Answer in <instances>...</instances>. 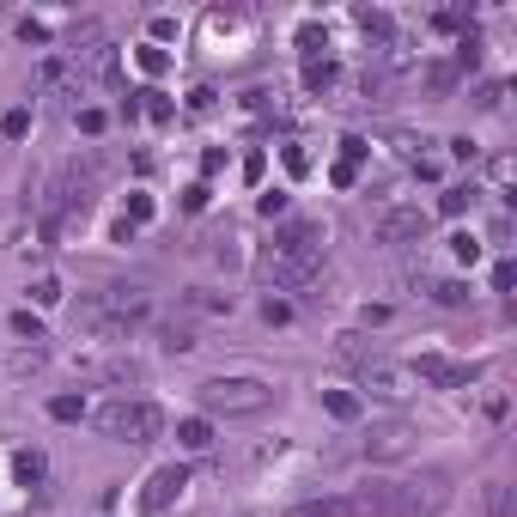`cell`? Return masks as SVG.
I'll list each match as a JSON object with an SVG mask.
<instances>
[{
  "label": "cell",
  "mask_w": 517,
  "mask_h": 517,
  "mask_svg": "<svg viewBox=\"0 0 517 517\" xmlns=\"http://www.w3.org/2000/svg\"><path fill=\"white\" fill-rule=\"evenodd\" d=\"M317 268H323V226H311V219H292V226L274 238V250L262 256L268 286H305Z\"/></svg>",
  "instance_id": "6da1fadb"
},
{
  "label": "cell",
  "mask_w": 517,
  "mask_h": 517,
  "mask_svg": "<svg viewBox=\"0 0 517 517\" xmlns=\"http://www.w3.org/2000/svg\"><path fill=\"white\" fill-rule=\"evenodd\" d=\"M195 396H201V414L207 420H250V414H268L274 384H262V378H213Z\"/></svg>",
  "instance_id": "7a4b0ae2"
},
{
  "label": "cell",
  "mask_w": 517,
  "mask_h": 517,
  "mask_svg": "<svg viewBox=\"0 0 517 517\" xmlns=\"http://www.w3.org/2000/svg\"><path fill=\"white\" fill-rule=\"evenodd\" d=\"M146 311H153V299H146L140 286H104L98 299L80 305V323H86L92 335H128Z\"/></svg>",
  "instance_id": "3957f363"
},
{
  "label": "cell",
  "mask_w": 517,
  "mask_h": 517,
  "mask_svg": "<svg viewBox=\"0 0 517 517\" xmlns=\"http://www.w3.org/2000/svg\"><path fill=\"white\" fill-rule=\"evenodd\" d=\"M98 432L116 438V445H153V438L165 432V414H159L153 402H128V396H116V402L98 408Z\"/></svg>",
  "instance_id": "277c9868"
},
{
  "label": "cell",
  "mask_w": 517,
  "mask_h": 517,
  "mask_svg": "<svg viewBox=\"0 0 517 517\" xmlns=\"http://www.w3.org/2000/svg\"><path fill=\"white\" fill-rule=\"evenodd\" d=\"M451 499L445 475L426 481H378V517H438V505Z\"/></svg>",
  "instance_id": "5b68a950"
},
{
  "label": "cell",
  "mask_w": 517,
  "mask_h": 517,
  "mask_svg": "<svg viewBox=\"0 0 517 517\" xmlns=\"http://www.w3.org/2000/svg\"><path fill=\"white\" fill-rule=\"evenodd\" d=\"M341 353L353 359L359 384L372 390V396H384V402H408V396H414V378H408V365H396V359H384V353H365V347H353V335H347V347H341Z\"/></svg>",
  "instance_id": "8992f818"
},
{
  "label": "cell",
  "mask_w": 517,
  "mask_h": 517,
  "mask_svg": "<svg viewBox=\"0 0 517 517\" xmlns=\"http://www.w3.org/2000/svg\"><path fill=\"white\" fill-rule=\"evenodd\" d=\"M408 378H414V384H432V390H469V384L481 378V365H457V359H445V353H420V359L408 365Z\"/></svg>",
  "instance_id": "52a82bcc"
},
{
  "label": "cell",
  "mask_w": 517,
  "mask_h": 517,
  "mask_svg": "<svg viewBox=\"0 0 517 517\" xmlns=\"http://www.w3.org/2000/svg\"><path fill=\"white\" fill-rule=\"evenodd\" d=\"M92 189H98V165H67L55 183H49V213H73V207H92Z\"/></svg>",
  "instance_id": "ba28073f"
},
{
  "label": "cell",
  "mask_w": 517,
  "mask_h": 517,
  "mask_svg": "<svg viewBox=\"0 0 517 517\" xmlns=\"http://www.w3.org/2000/svg\"><path fill=\"white\" fill-rule=\"evenodd\" d=\"M426 232H432V213H420V207H390L378 219V244H390V250L426 244Z\"/></svg>",
  "instance_id": "9c48e42d"
},
{
  "label": "cell",
  "mask_w": 517,
  "mask_h": 517,
  "mask_svg": "<svg viewBox=\"0 0 517 517\" xmlns=\"http://www.w3.org/2000/svg\"><path fill=\"white\" fill-rule=\"evenodd\" d=\"M183 487H189V469H183V463H165V469H153V475H146V487H140V511H146V517L171 511V505L183 499Z\"/></svg>",
  "instance_id": "30bf717a"
},
{
  "label": "cell",
  "mask_w": 517,
  "mask_h": 517,
  "mask_svg": "<svg viewBox=\"0 0 517 517\" xmlns=\"http://www.w3.org/2000/svg\"><path fill=\"white\" fill-rule=\"evenodd\" d=\"M408 445H414V426L408 420H384V426H372V438H365V457L390 463V457H408Z\"/></svg>",
  "instance_id": "8fae6325"
},
{
  "label": "cell",
  "mask_w": 517,
  "mask_h": 517,
  "mask_svg": "<svg viewBox=\"0 0 517 517\" xmlns=\"http://www.w3.org/2000/svg\"><path fill=\"white\" fill-rule=\"evenodd\" d=\"M177 445H183V451H207V445H213V420H207V414L177 420Z\"/></svg>",
  "instance_id": "7c38bea8"
},
{
  "label": "cell",
  "mask_w": 517,
  "mask_h": 517,
  "mask_svg": "<svg viewBox=\"0 0 517 517\" xmlns=\"http://www.w3.org/2000/svg\"><path fill=\"white\" fill-rule=\"evenodd\" d=\"M475 201H481V189H475V183H457V189H445V195H438V213H445V219H463Z\"/></svg>",
  "instance_id": "4fadbf2b"
},
{
  "label": "cell",
  "mask_w": 517,
  "mask_h": 517,
  "mask_svg": "<svg viewBox=\"0 0 517 517\" xmlns=\"http://www.w3.org/2000/svg\"><path fill=\"white\" fill-rule=\"evenodd\" d=\"M286 517H353L347 499H299V505H286Z\"/></svg>",
  "instance_id": "5bb4252c"
},
{
  "label": "cell",
  "mask_w": 517,
  "mask_h": 517,
  "mask_svg": "<svg viewBox=\"0 0 517 517\" xmlns=\"http://www.w3.org/2000/svg\"><path fill=\"white\" fill-rule=\"evenodd\" d=\"M329 86H335V61H329V55L305 61V92H329Z\"/></svg>",
  "instance_id": "9a60e30c"
},
{
  "label": "cell",
  "mask_w": 517,
  "mask_h": 517,
  "mask_svg": "<svg viewBox=\"0 0 517 517\" xmlns=\"http://www.w3.org/2000/svg\"><path fill=\"white\" fill-rule=\"evenodd\" d=\"M359 31H365V37H378V43H390L396 25H390V13H378V7H359Z\"/></svg>",
  "instance_id": "2e32d148"
},
{
  "label": "cell",
  "mask_w": 517,
  "mask_h": 517,
  "mask_svg": "<svg viewBox=\"0 0 517 517\" xmlns=\"http://www.w3.org/2000/svg\"><path fill=\"white\" fill-rule=\"evenodd\" d=\"M299 49H305V61L329 55V31H323V25H299Z\"/></svg>",
  "instance_id": "e0dca14e"
},
{
  "label": "cell",
  "mask_w": 517,
  "mask_h": 517,
  "mask_svg": "<svg viewBox=\"0 0 517 517\" xmlns=\"http://www.w3.org/2000/svg\"><path fill=\"white\" fill-rule=\"evenodd\" d=\"M323 408L335 420H359V396H347V390H323Z\"/></svg>",
  "instance_id": "ac0fdd59"
},
{
  "label": "cell",
  "mask_w": 517,
  "mask_h": 517,
  "mask_svg": "<svg viewBox=\"0 0 517 517\" xmlns=\"http://www.w3.org/2000/svg\"><path fill=\"white\" fill-rule=\"evenodd\" d=\"M426 86H432V92H451V86H457V61H432V67H426Z\"/></svg>",
  "instance_id": "d6986e66"
},
{
  "label": "cell",
  "mask_w": 517,
  "mask_h": 517,
  "mask_svg": "<svg viewBox=\"0 0 517 517\" xmlns=\"http://www.w3.org/2000/svg\"><path fill=\"white\" fill-rule=\"evenodd\" d=\"M432 299L457 311V305H469V286H463V280H438V286H432Z\"/></svg>",
  "instance_id": "ffe728a7"
},
{
  "label": "cell",
  "mask_w": 517,
  "mask_h": 517,
  "mask_svg": "<svg viewBox=\"0 0 517 517\" xmlns=\"http://www.w3.org/2000/svg\"><path fill=\"white\" fill-rule=\"evenodd\" d=\"M31 299H37L43 311H49V305H61V280H55V274H43V280H31Z\"/></svg>",
  "instance_id": "44dd1931"
},
{
  "label": "cell",
  "mask_w": 517,
  "mask_h": 517,
  "mask_svg": "<svg viewBox=\"0 0 517 517\" xmlns=\"http://www.w3.org/2000/svg\"><path fill=\"white\" fill-rule=\"evenodd\" d=\"M140 98H146L140 110H146V116H153V122H171V116H177V104H171L165 92H140Z\"/></svg>",
  "instance_id": "7402d4cb"
},
{
  "label": "cell",
  "mask_w": 517,
  "mask_h": 517,
  "mask_svg": "<svg viewBox=\"0 0 517 517\" xmlns=\"http://www.w3.org/2000/svg\"><path fill=\"white\" fill-rule=\"evenodd\" d=\"M49 414H55V420H86V396H55Z\"/></svg>",
  "instance_id": "603a6c76"
},
{
  "label": "cell",
  "mask_w": 517,
  "mask_h": 517,
  "mask_svg": "<svg viewBox=\"0 0 517 517\" xmlns=\"http://www.w3.org/2000/svg\"><path fill=\"white\" fill-rule=\"evenodd\" d=\"M0 134H7V140H25V134H31V110H7V116H0Z\"/></svg>",
  "instance_id": "cb8c5ba5"
},
{
  "label": "cell",
  "mask_w": 517,
  "mask_h": 517,
  "mask_svg": "<svg viewBox=\"0 0 517 517\" xmlns=\"http://www.w3.org/2000/svg\"><path fill=\"white\" fill-rule=\"evenodd\" d=\"M146 219H153V195H128V219H122V226L134 232V226H146Z\"/></svg>",
  "instance_id": "d4e9b609"
},
{
  "label": "cell",
  "mask_w": 517,
  "mask_h": 517,
  "mask_svg": "<svg viewBox=\"0 0 517 517\" xmlns=\"http://www.w3.org/2000/svg\"><path fill=\"white\" fill-rule=\"evenodd\" d=\"M280 159H286L292 177H305V171H311V159H305V146H299V140H286V146H280Z\"/></svg>",
  "instance_id": "484cf974"
},
{
  "label": "cell",
  "mask_w": 517,
  "mask_h": 517,
  "mask_svg": "<svg viewBox=\"0 0 517 517\" xmlns=\"http://www.w3.org/2000/svg\"><path fill=\"white\" fill-rule=\"evenodd\" d=\"M140 67H146V73H165V67H171V55H165L159 43H140Z\"/></svg>",
  "instance_id": "4316f807"
},
{
  "label": "cell",
  "mask_w": 517,
  "mask_h": 517,
  "mask_svg": "<svg viewBox=\"0 0 517 517\" xmlns=\"http://www.w3.org/2000/svg\"><path fill=\"white\" fill-rule=\"evenodd\" d=\"M329 183H335V189H353V183H359V165L335 159V165H329Z\"/></svg>",
  "instance_id": "83f0119b"
},
{
  "label": "cell",
  "mask_w": 517,
  "mask_h": 517,
  "mask_svg": "<svg viewBox=\"0 0 517 517\" xmlns=\"http://www.w3.org/2000/svg\"><path fill=\"white\" fill-rule=\"evenodd\" d=\"M451 256H457V262H469V268H475V262H481V244H475V238H469V232H463V238H451Z\"/></svg>",
  "instance_id": "f1b7e54d"
},
{
  "label": "cell",
  "mask_w": 517,
  "mask_h": 517,
  "mask_svg": "<svg viewBox=\"0 0 517 517\" xmlns=\"http://www.w3.org/2000/svg\"><path fill=\"white\" fill-rule=\"evenodd\" d=\"M365 153H372V146H365V140H359V134H347V140H341V159H347V165H359V159H365Z\"/></svg>",
  "instance_id": "f546056e"
},
{
  "label": "cell",
  "mask_w": 517,
  "mask_h": 517,
  "mask_svg": "<svg viewBox=\"0 0 517 517\" xmlns=\"http://www.w3.org/2000/svg\"><path fill=\"white\" fill-rule=\"evenodd\" d=\"M19 37H25V43H49V25H43V19H19Z\"/></svg>",
  "instance_id": "4dcf8cb0"
},
{
  "label": "cell",
  "mask_w": 517,
  "mask_h": 517,
  "mask_svg": "<svg viewBox=\"0 0 517 517\" xmlns=\"http://www.w3.org/2000/svg\"><path fill=\"white\" fill-rule=\"evenodd\" d=\"M104 122H110V116H104L98 104H86V110H80V128H86V134H104Z\"/></svg>",
  "instance_id": "1f68e13d"
},
{
  "label": "cell",
  "mask_w": 517,
  "mask_h": 517,
  "mask_svg": "<svg viewBox=\"0 0 517 517\" xmlns=\"http://www.w3.org/2000/svg\"><path fill=\"white\" fill-rule=\"evenodd\" d=\"M511 286H517V268H511V262H499V268H493V292H511Z\"/></svg>",
  "instance_id": "d6a6232c"
},
{
  "label": "cell",
  "mask_w": 517,
  "mask_h": 517,
  "mask_svg": "<svg viewBox=\"0 0 517 517\" xmlns=\"http://www.w3.org/2000/svg\"><path fill=\"white\" fill-rule=\"evenodd\" d=\"M13 329H19V335H31V341H43V323H37L31 311H19V317H13Z\"/></svg>",
  "instance_id": "836d02e7"
},
{
  "label": "cell",
  "mask_w": 517,
  "mask_h": 517,
  "mask_svg": "<svg viewBox=\"0 0 517 517\" xmlns=\"http://www.w3.org/2000/svg\"><path fill=\"white\" fill-rule=\"evenodd\" d=\"M19 475L37 481V475H43V457H37V451H19Z\"/></svg>",
  "instance_id": "e575fe53"
},
{
  "label": "cell",
  "mask_w": 517,
  "mask_h": 517,
  "mask_svg": "<svg viewBox=\"0 0 517 517\" xmlns=\"http://www.w3.org/2000/svg\"><path fill=\"white\" fill-rule=\"evenodd\" d=\"M189 110H195V116L213 110V86H195V92H189Z\"/></svg>",
  "instance_id": "d590c367"
},
{
  "label": "cell",
  "mask_w": 517,
  "mask_h": 517,
  "mask_svg": "<svg viewBox=\"0 0 517 517\" xmlns=\"http://www.w3.org/2000/svg\"><path fill=\"white\" fill-rule=\"evenodd\" d=\"M183 207H189V213H201V207H207V183H195V189H183Z\"/></svg>",
  "instance_id": "8d00e7d4"
}]
</instances>
